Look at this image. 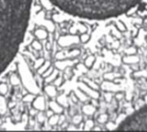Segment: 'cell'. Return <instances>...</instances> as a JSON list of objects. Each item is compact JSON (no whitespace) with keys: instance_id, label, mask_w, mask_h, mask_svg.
I'll list each match as a JSON object with an SVG mask.
<instances>
[{"instance_id":"6da1fadb","label":"cell","mask_w":147,"mask_h":132,"mask_svg":"<svg viewBox=\"0 0 147 132\" xmlns=\"http://www.w3.org/2000/svg\"><path fill=\"white\" fill-rule=\"evenodd\" d=\"M32 0H0V74L11 63L24 39Z\"/></svg>"},{"instance_id":"7a4b0ae2","label":"cell","mask_w":147,"mask_h":132,"mask_svg":"<svg viewBox=\"0 0 147 132\" xmlns=\"http://www.w3.org/2000/svg\"><path fill=\"white\" fill-rule=\"evenodd\" d=\"M64 12L74 16L104 20L121 16L142 0H49Z\"/></svg>"},{"instance_id":"3957f363","label":"cell","mask_w":147,"mask_h":132,"mask_svg":"<svg viewBox=\"0 0 147 132\" xmlns=\"http://www.w3.org/2000/svg\"><path fill=\"white\" fill-rule=\"evenodd\" d=\"M116 130L147 131V105L123 119L119 124Z\"/></svg>"}]
</instances>
